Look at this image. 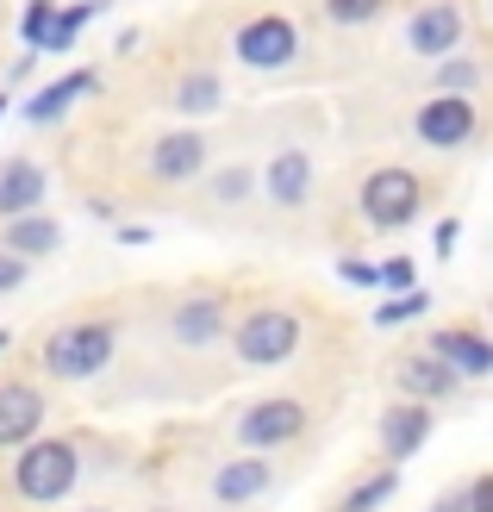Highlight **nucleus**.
Returning a JSON list of instances; mask_svg holds the SVG:
<instances>
[{
	"label": "nucleus",
	"mask_w": 493,
	"mask_h": 512,
	"mask_svg": "<svg viewBox=\"0 0 493 512\" xmlns=\"http://www.w3.org/2000/svg\"><path fill=\"white\" fill-rule=\"evenodd\" d=\"M450 250H456V219L437 225V256H450Z\"/></svg>",
	"instance_id": "nucleus-33"
},
{
	"label": "nucleus",
	"mask_w": 493,
	"mask_h": 512,
	"mask_svg": "<svg viewBox=\"0 0 493 512\" xmlns=\"http://www.w3.org/2000/svg\"><path fill=\"white\" fill-rule=\"evenodd\" d=\"M50 19H57V0H32V7H25V44H38V32Z\"/></svg>",
	"instance_id": "nucleus-27"
},
{
	"label": "nucleus",
	"mask_w": 493,
	"mask_h": 512,
	"mask_svg": "<svg viewBox=\"0 0 493 512\" xmlns=\"http://www.w3.org/2000/svg\"><path fill=\"white\" fill-rule=\"evenodd\" d=\"M337 275H344L350 288H375V263H362V256H344V263H337Z\"/></svg>",
	"instance_id": "nucleus-29"
},
{
	"label": "nucleus",
	"mask_w": 493,
	"mask_h": 512,
	"mask_svg": "<svg viewBox=\"0 0 493 512\" xmlns=\"http://www.w3.org/2000/svg\"><path fill=\"white\" fill-rule=\"evenodd\" d=\"M88 94H100V75L94 69H75V75H57L50 88H38L32 100H25V119L32 125H57L75 100H88Z\"/></svg>",
	"instance_id": "nucleus-18"
},
{
	"label": "nucleus",
	"mask_w": 493,
	"mask_h": 512,
	"mask_svg": "<svg viewBox=\"0 0 493 512\" xmlns=\"http://www.w3.org/2000/svg\"><path fill=\"white\" fill-rule=\"evenodd\" d=\"M462 394V381L437 363L431 350H406L394 363V400H419V406H444Z\"/></svg>",
	"instance_id": "nucleus-15"
},
{
	"label": "nucleus",
	"mask_w": 493,
	"mask_h": 512,
	"mask_svg": "<svg viewBox=\"0 0 493 512\" xmlns=\"http://www.w3.org/2000/svg\"><path fill=\"white\" fill-rule=\"evenodd\" d=\"M25 275H32V263H19V256H7V250H0V294L25 288Z\"/></svg>",
	"instance_id": "nucleus-28"
},
{
	"label": "nucleus",
	"mask_w": 493,
	"mask_h": 512,
	"mask_svg": "<svg viewBox=\"0 0 493 512\" xmlns=\"http://www.w3.org/2000/svg\"><path fill=\"white\" fill-rule=\"evenodd\" d=\"M200 194L213 200L219 213H238V207H250V194H256V163H250V157L206 163V175H200Z\"/></svg>",
	"instance_id": "nucleus-19"
},
{
	"label": "nucleus",
	"mask_w": 493,
	"mask_h": 512,
	"mask_svg": "<svg viewBox=\"0 0 493 512\" xmlns=\"http://www.w3.org/2000/svg\"><path fill=\"white\" fill-rule=\"evenodd\" d=\"M313 431H319L313 394L288 388V394H256V400H244L238 413L225 419V444L231 450H256V456H294V450L313 444Z\"/></svg>",
	"instance_id": "nucleus-1"
},
{
	"label": "nucleus",
	"mask_w": 493,
	"mask_h": 512,
	"mask_svg": "<svg viewBox=\"0 0 493 512\" xmlns=\"http://www.w3.org/2000/svg\"><path fill=\"white\" fill-rule=\"evenodd\" d=\"M100 13H107V0H75V7H57V19H50L44 32H38V44H32V50L57 57V50H69L75 38H82V25H88V19H100Z\"/></svg>",
	"instance_id": "nucleus-21"
},
{
	"label": "nucleus",
	"mask_w": 493,
	"mask_h": 512,
	"mask_svg": "<svg viewBox=\"0 0 493 512\" xmlns=\"http://www.w3.org/2000/svg\"><path fill=\"white\" fill-rule=\"evenodd\" d=\"M381 7L387 0H325V19L331 25H369V19H381Z\"/></svg>",
	"instance_id": "nucleus-25"
},
{
	"label": "nucleus",
	"mask_w": 493,
	"mask_h": 512,
	"mask_svg": "<svg viewBox=\"0 0 493 512\" xmlns=\"http://www.w3.org/2000/svg\"><path fill=\"white\" fill-rule=\"evenodd\" d=\"M356 213L369 232H400L425 213V175L412 163H375L356 182Z\"/></svg>",
	"instance_id": "nucleus-5"
},
{
	"label": "nucleus",
	"mask_w": 493,
	"mask_h": 512,
	"mask_svg": "<svg viewBox=\"0 0 493 512\" xmlns=\"http://www.w3.org/2000/svg\"><path fill=\"white\" fill-rule=\"evenodd\" d=\"M431 431H437V406H419V400H387L381 406V425H375V450H381V463H412L425 444H431Z\"/></svg>",
	"instance_id": "nucleus-12"
},
{
	"label": "nucleus",
	"mask_w": 493,
	"mask_h": 512,
	"mask_svg": "<svg viewBox=\"0 0 493 512\" xmlns=\"http://www.w3.org/2000/svg\"><path fill=\"white\" fill-rule=\"evenodd\" d=\"M57 244H63V225L50 219L44 207L38 213H19V219H0V250L19 256V263H44Z\"/></svg>",
	"instance_id": "nucleus-17"
},
{
	"label": "nucleus",
	"mask_w": 493,
	"mask_h": 512,
	"mask_svg": "<svg viewBox=\"0 0 493 512\" xmlns=\"http://www.w3.org/2000/svg\"><path fill=\"white\" fill-rule=\"evenodd\" d=\"M412 138H419L425 150H469L481 138V107L475 94H431L412 107Z\"/></svg>",
	"instance_id": "nucleus-9"
},
{
	"label": "nucleus",
	"mask_w": 493,
	"mask_h": 512,
	"mask_svg": "<svg viewBox=\"0 0 493 512\" xmlns=\"http://www.w3.org/2000/svg\"><path fill=\"white\" fill-rule=\"evenodd\" d=\"M469 512H493V469L469 481Z\"/></svg>",
	"instance_id": "nucleus-32"
},
{
	"label": "nucleus",
	"mask_w": 493,
	"mask_h": 512,
	"mask_svg": "<svg viewBox=\"0 0 493 512\" xmlns=\"http://www.w3.org/2000/svg\"><path fill=\"white\" fill-rule=\"evenodd\" d=\"M281 475H288V456L225 450V456H213V463H200L188 500H194L200 512H250V506H263V500L281 488Z\"/></svg>",
	"instance_id": "nucleus-4"
},
{
	"label": "nucleus",
	"mask_w": 493,
	"mask_h": 512,
	"mask_svg": "<svg viewBox=\"0 0 493 512\" xmlns=\"http://www.w3.org/2000/svg\"><path fill=\"white\" fill-rule=\"evenodd\" d=\"M0 119H7V94H0Z\"/></svg>",
	"instance_id": "nucleus-34"
},
{
	"label": "nucleus",
	"mask_w": 493,
	"mask_h": 512,
	"mask_svg": "<svg viewBox=\"0 0 493 512\" xmlns=\"http://www.w3.org/2000/svg\"><path fill=\"white\" fill-rule=\"evenodd\" d=\"M425 512H469V481H456V488H444Z\"/></svg>",
	"instance_id": "nucleus-31"
},
{
	"label": "nucleus",
	"mask_w": 493,
	"mask_h": 512,
	"mask_svg": "<svg viewBox=\"0 0 493 512\" xmlns=\"http://www.w3.org/2000/svg\"><path fill=\"white\" fill-rule=\"evenodd\" d=\"M256 194L269 200L275 213H306L319 194V163L306 144H281L269 163H256Z\"/></svg>",
	"instance_id": "nucleus-10"
},
{
	"label": "nucleus",
	"mask_w": 493,
	"mask_h": 512,
	"mask_svg": "<svg viewBox=\"0 0 493 512\" xmlns=\"http://www.w3.org/2000/svg\"><path fill=\"white\" fill-rule=\"evenodd\" d=\"M231 313H238V306H231L219 288H181L169 300V313H163V338L181 356H206V350H219L231 338Z\"/></svg>",
	"instance_id": "nucleus-6"
},
{
	"label": "nucleus",
	"mask_w": 493,
	"mask_h": 512,
	"mask_svg": "<svg viewBox=\"0 0 493 512\" xmlns=\"http://www.w3.org/2000/svg\"><path fill=\"white\" fill-rule=\"evenodd\" d=\"M0 350H7V331H0Z\"/></svg>",
	"instance_id": "nucleus-35"
},
{
	"label": "nucleus",
	"mask_w": 493,
	"mask_h": 512,
	"mask_svg": "<svg viewBox=\"0 0 493 512\" xmlns=\"http://www.w3.org/2000/svg\"><path fill=\"white\" fill-rule=\"evenodd\" d=\"M481 63L475 57H437V69H431V94H475L481 88Z\"/></svg>",
	"instance_id": "nucleus-23"
},
{
	"label": "nucleus",
	"mask_w": 493,
	"mask_h": 512,
	"mask_svg": "<svg viewBox=\"0 0 493 512\" xmlns=\"http://www.w3.org/2000/svg\"><path fill=\"white\" fill-rule=\"evenodd\" d=\"M44 194H50V169L38 157H7V163H0V219L38 213Z\"/></svg>",
	"instance_id": "nucleus-16"
},
{
	"label": "nucleus",
	"mask_w": 493,
	"mask_h": 512,
	"mask_svg": "<svg viewBox=\"0 0 493 512\" xmlns=\"http://www.w3.org/2000/svg\"><path fill=\"white\" fill-rule=\"evenodd\" d=\"M231 50H238V63L256 69V75H275L288 69L300 57V25L288 13H256L238 25V38H231Z\"/></svg>",
	"instance_id": "nucleus-11"
},
{
	"label": "nucleus",
	"mask_w": 493,
	"mask_h": 512,
	"mask_svg": "<svg viewBox=\"0 0 493 512\" xmlns=\"http://www.w3.org/2000/svg\"><path fill=\"white\" fill-rule=\"evenodd\" d=\"M419 313H425V294L412 288V294H400V300H387L381 313H375V325H381V331H394V325H406V319H419Z\"/></svg>",
	"instance_id": "nucleus-26"
},
{
	"label": "nucleus",
	"mask_w": 493,
	"mask_h": 512,
	"mask_svg": "<svg viewBox=\"0 0 493 512\" xmlns=\"http://www.w3.org/2000/svg\"><path fill=\"white\" fill-rule=\"evenodd\" d=\"M119 356V319L113 313H82L44 331L38 344V369L44 381H63V388H82V381H100Z\"/></svg>",
	"instance_id": "nucleus-2"
},
{
	"label": "nucleus",
	"mask_w": 493,
	"mask_h": 512,
	"mask_svg": "<svg viewBox=\"0 0 493 512\" xmlns=\"http://www.w3.org/2000/svg\"><path fill=\"white\" fill-rule=\"evenodd\" d=\"M425 350L456 381H487L493 375V338H487V331H475V325H437L431 338H425Z\"/></svg>",
	"instance_id": "nucleus-14"
},
{
	"label": "nucleus",
	"mask_w": 493,
	"mask_h": 512,
	"mask_svg": "<svg viewBox=\"0 0 493 512\" xmlns=\"http://www.w3.org/2000/svg\"><path fill=\"white\" fill-rule=\"evenodd\" d=\"M375 288L412 294V288H419V263H412V256H387V263H375Z\"/></svg>",
	"instance_id": "nucleus-24"
},
{
	"label": "nucleus",
	"mask_w": 493,
	"mask_h": 512,
	"mask_svg": "<svg viewBox=\"0 0 493 512\" xmlns=\"http://www.w3.org/2000/svg\"><path fill=\"white\" fill-rule=\"evenodd\" d=\"M219 100H225V82H219L213 69H194V75H181V82H175V113H181V119L219 113Z\"/></svg>",
	"instance_id": "nucleus-22"
},
{
	"label": "nucleus",
	"mask_w": 493,
	"mask_h": 512,
	"mask_svg": "<svg viewBox=\"0 0 493 512\" xmlns=\"http://www.w3.org/2000/svg\"><path fill=\"white\" fill-rule=\"evenodd\" d=\"M50 431V381L0 369V456H13L19 444H32Z\"/></svg>",
	"instance_id": "nucleus-7"
},
{
	"label": "nucleus",
	"mask_w": 493,
	"mask_h": 512,
	"mask_svg": "<svg viewBox=\"0 0 493 512\" xmlns=\"http://www.w3.org/2000/svg\"><path fill=\"white\" fill-rule=\"evenodd\" d=\"M63 512H138V506H125L119 494H88V500H75V506H63Z\"/></svg>",
	"instance_id": "nucleus-30"
},
{
	"label": "nucleus",
	"mask_w": 493,
	"mask_h": 512,
	"mask_svg": "<svg viewBox=\"0 0 493 512\" xmlns=\"http://www.w3.org/2000/svg\"><path fill=\"white\" fill-rule=\"evenodd\" d=\"M394 494H400V469H394V463H375L369 475H356V481H350V488L337 494L325 512H381Z\"/></svg>",
	"instance_id": "nucleus-20"
},
{
	"label": "nucleus",
	"mask_w": 493,
	"mask_h": 512,
	"mask_svg": "<svg viewBox=\"0 0 493 512\" xmlns=\"http://www.w3.org/2000/svg\"><path fill=\"white\" fill-rule=\"evenodd\" d=\"M225 344H231V356H238L244 375H263V369L294 363V356L306 350V319L288 300H250V306L231 313V338Z\"/></svg>",
	"instance_id": "nucleus-3"
},
{
	"label": "nucleus",
	"mask_w": 493,
	"mask_h": 512,
	"mask_svg": "<svg viewBox=\"0 0 493 512\" xmlns=\"http://www.w3.org/2000/svg\"><path fill=\"white\" fill-rule=\"evenodd\" d=\"M206 163H213V150H206L200 125H169V132H157L150 150H144V182L163 188V194L169 188H194L206 175Z\"/></svg>",
	"instance_id": "nucleus-8"
},
{
	"label": "nucleus",
	"mask_w": 493,
	"mask_h": 512,
	"mask_svg": "<svg viewBox=\"0 0 493 512\" xmlns=\"http://www.w3.org/2000/svg\"><path fill=\"white\" fill-rule=\"evenodd\" d=\"M462 32H469V13H462V0H425V7H412L406 19V50L412 57H456Z\"/></svg>",
	"instance_id": "nucleus-13"
}]
</instances>
